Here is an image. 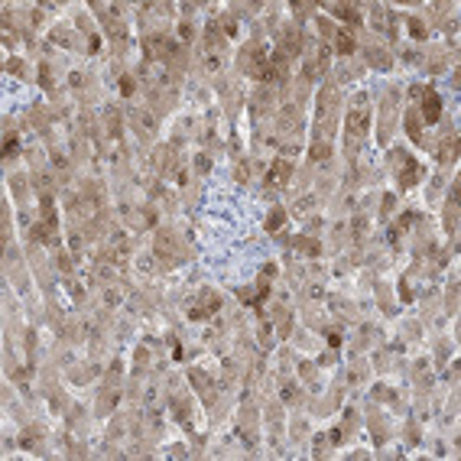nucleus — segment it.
<instances>
[{
    "mask_svg": "<svg viewBox=\"0 0 461 461\" xmlns=\"http://www.w3.org/2000/svg\"><path fill=\"white\" fill-rule=\"evenodd\" d=\"M143 49H146V59H172L179 46L169 43V39H162V36H150L146 43H143Z\"/></svg>",
    "mask_w": 461,
    "mask_h": 461,
    "instance_id": "nucleus-1",
    "label": "nucleus"
},
{
    "mask_svg": "<svg viewBox=\"0 0 461 461\" xmlns=\"http://www.w3.org/2000/svg\"><path fill=\"white\" fill-rule=\"evenodd\" d=\"M364 127H367V117H364V110H351L347 114V143H357V140H364Z\"/></svg>",
    "mask_w": 461,
    "mask_h": 461,
    "instance_id": "nucleus-2",
    "label": "nucleus"
},
{
    "mask_svg": "<svg viewBox=\"0 0 461 461\" xmlns=\"http://www.w3.org/2000/svg\"><path fill=\"white\" fill-rule=\"evenodd\" d=\"M399 162H403V166H399V189H413L419 182V166L406 156H399Z\"/></svg>",
    "mask_w": 461,
    "mask_h": 461,
    "instance_id": "nucleus-3",
    "label": "nucleus"
},
{
    "mask_svg": "<svg viewBox=\"0 0 461 461\" xmlns=\"http://www.w3.org/2000/svg\"><path fill=\"white\" fill-rule=\"evenodd\" d=\"M422 110H426V120H429V124H435V120H438V114H442V101H438V95H435V91H432V88H429V91H426V101H422Z\"/></svg>",
    "mask_w": 461,
    "mask_h": 461,
    "instance_id": "nucleus-4",
    "label": "nucleus"
},
{
    "mask_svg": "<svg viewBox=\"0 0 461 461\" xmlns=\"http://www.w3.org/2000/svg\"><path fill=\"white\" fill-rule=\"evenodd\" d=\"M289 176H292V166H289V162H283V159H276L273 169H270V182H273V186H283Z\"/></svg>",
    "mask_w": 461,
    "mask_h": 461,
    "instance_id": "nucleus-5",
    "label": "nucleus"
},
{
    "mask_svg": "<svg viewBox=\"0 0 461 461\" xmlns=\"http://www.w3.org/2000/svg\"><path fill=\"white\" fill-rule=\"evenodd\" d=\"M335 16H341V20H347V23H361V13H357L354 7H347V4H331L328 7Z\"/></svg>",
    "mask_w": 461,
    "mask_h": 461,
    "instance_id": "nucleus-6",
    "label": "nucleus"
},
{
    "mask_svg": "<svg viewBox=\"0 0 461 461\" xmlns=\"http://www.w3.org/2000/svg\"><path fill=\"white\" fill-rule=\"evenodd\" d=\"M335 49H338V52H341V56H347V52H354V39L351 36H347L344 33V29H335Z\"/></svg>",
    "mask_w": 461,
    "mask_h": 461,
    "instance_id": "nucleus-7",
    "label": "nucleus"
},
{
    "mask_svg": "<svg viewBox=\"0 0 461 461\" xmlns=\"http://www.w3.org/2000/svg\"><path fill=\"white\" fill-rule=\"evenodd\" d=\"M156 253H159V257H172V237H169V231H159L156 234Z\"/></svg>",
    "mask_w": 461,
    "mask_h": 461,
    "instance_id": "nucleus-8",
    "label": "nucleus"
},
{
    "mask_svg": "<svg viewBox=\"0 0 461 461\" xmlns=\"http://www.w3.org/2000/svg\"><path fill=\"white\" fill-rule=\"evenodd\" d=\"M266 292H270V286H266V283H260L257 289H244V292H241V299H247V302H260Z\"/></svg>",
    "mask_w": 461,
    "mask_h": 461,
    "instance_id": "nucleus-9",
    "label": "nucleus"
},
{
    "mask_svg": "<svg viewBox=\"0 0 461 461\" xmlns=\"http://www.w3.org/2000/svg\"><path fill=\"white\" fill-rule=\"evenodd\" d=\"M406 130H409V137H413V140H422V127H419V117L416 114L406 117Z\"/></svg>",
    "mask_w": 461,
    "mask_h": 461,
    "instance_id": "nucleus-10",
    "label": "nucleus"
},
{
    "mask_svg": "<svg viewBox=\"0 0 461 461\" xmlns=\"http://www.w3.org/2000/svg\"><path fill=\"white\" fill-rule=\"evenodd\" d=\"M455 150H458V140H455V137H448V140H445V146H442V162H452V159H455Z\"/></svg>",
    "mask_w": 461,
    "mask_h": 461,
    "instance_id": "nucleus-11",
    "label": "nucleus"
},
{
    "mask_svg": "<svg viewBox=\"0 0 461 461\" xmlns=\"http://www.w3.org/2000/svg\"><path fill=\"white\" fill-rule=\"evenodd\" d=\"M283 224V208H276L273 214H270V221H266V231H276Z\"/></svg>",
    "mask_w": 461,
    "mask_h": 461,
    "instance_id": "nucleus-12",
    "label": "nucleus"
},
{
    "mask_svg": "<svg viewBox=\"0 0 461 461\" xmlns=\"http://www.w3.org/2000/svg\"><path fill=\"white\" fill-rule=\"evenodd\" d=\"M409 33H413L416 39H422V36H426V29H422V23H419V20H409Z\"/></svg>",
    "mask_w": 461,
    "mask_h": 461,
    "instance_id": "nucleus-13",
    "label": "nucleus"
},
{
    "mask_svg": "<svg viewBox=\"0 0 461 461\" xmlns=\"http://www.w3.org/2000/svg\"><path fill=\"white\" fill-rule=\"evenodd\" d=\"M328 156V146H325V143H315L312 146V159H325Z\"/></svg>",
    "mask_w": 461,
    "mask_h": 461,
    "instance_id": "nucleus-14",
    "label": "nucleus"
},
{
    "mask_svg": "<svg viewBox=\"0 0 461 461\" xmlns=\"http://www.w3.org/2000/svg\"><path fill=\"white\" fill-rule=\"evenodd\" d=\"M13 150H16V137L10 133V137H7V143H4V156H13Z\"/></svg>",
    "mask_w": 461,
    "mask_h": 461,
    "instance_id": "nucleus-15",
    "label": "nucleus"
},
{
    "mask_svg": "<svg viewBox=\"0 0 461 461\" xmlns=\"http://www.w3.org/2000/svg\"><path fill=\"white\" fill-rule=\"evenodd\" d=\"M367 56H371L374 65H390V59H383V56H377V52H367Z\"/></svg>",
    "mask_w": 461,
    "mask_h": 461,
    "instance_id": "nucleus-16",
    "label": "nucleus"
},
{
    "mask_svg": "<svg viewBox=\"0 0 461 461\" xmlns=\"http://www.w3.org/2000/svg\"><path fill=\"white\" fill-rule=\"evenodd\" d=\"M120 91H124V95H130V91H133V81L124 78V81H120Z\"/></svg>",
    "mask_w": 461,
    "mask_h": 461,
    "instance_id": "nucleus-17",
    "label": "nucleus"
},
{
    "mask_svg": "<svg viewBox=\"0 0 461 461\" xmlns=\"http://www.w3.org/2000/svg\"><path fill=\"white\" fill-rule=\"evenodd\" d=\"M328 344H335V347H338V344H341V335L331 331V335H328Z\"/></svg>",
    "mask_w": 461,
    "mask_h": 461,
    "instance_id": "nucleus-18",
    "label": "nucleus"
}]
</instances>
